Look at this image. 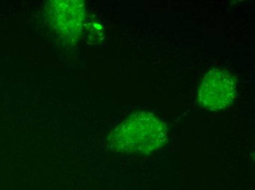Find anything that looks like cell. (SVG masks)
Wrapping results in <instances>:
<instances>
[{
    "label": "cell",
    "instance_id": "6da1fadb",
    "mask_svg": "<svg viewBox=\"0 0 255 190\" xmlns=\"http://www.w3.org/2000/svg\"><path fill=\"white\" fill-rule=\"evenodd\" d=\"M167 137L165 124L153 114L137 112L128 117L109 137L120 152L148 154L162 147Z\"/></svg>",
    "mask_w": 255,
    "mask_h": 190
},
{
    "label": "cell",
    "instance_id": "7a4b0ae2",
    "mask_svg": "<svg viewBox=\"0 0 255 190\" xmlns=\"http://www.w3.org/2000/svg\"><path fill=\"white\" fill-rule=\"evenodd\" d=\"M235 96L236 86L229 72L215 69L210 71L202 81L199 101L203 107L218 111L233 103Z\"/></svg>",
    "mask_w": 255,
    "mask_h": 190
}]
</instances>
